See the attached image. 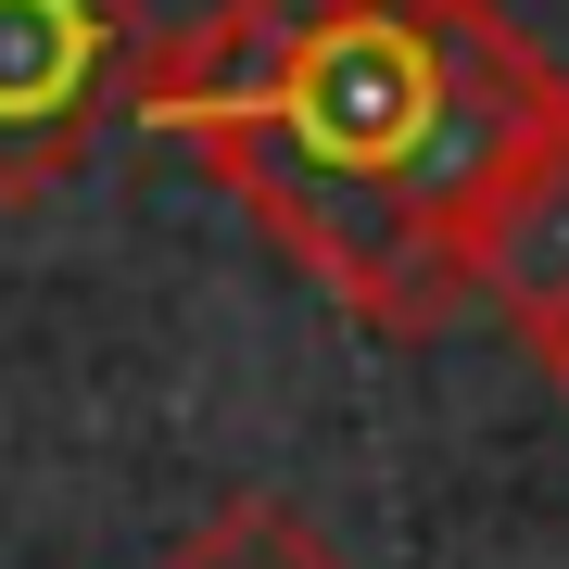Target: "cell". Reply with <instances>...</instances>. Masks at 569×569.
I'll return each mask as SVG.
<instances>
[{"instance_id": "obj_6", "label": "cell", "mask_w": 569, "mask_h": 569, "mask_svg": "<svg viewBox=\"0 0 569 569\" xmlns=\"http://www.w3.org/2000/svg\"><path fill=\"white\" fill-rule=\"evenodd\" d=\"M406 13H418V0H406Z\"/></svg>"}, {"instance_id": "obj_2", "label": "cell", "mask_w": 569, "mask_h": 569, "mask_svg": "<svg viewBox=\"0 0 569 569\" xmlns=\"http://www.w3.org/2000/svg\"><path fill=\"white\" fill-rule=\"evenodd\" d=\"M140 0H0V203H39L140 89Z\"/></svg>"}, {"instance_id": "obj_4", "label": "cell", "mask_w": 569, "mask_h": 569, "mask_svg": "<svg viewBox=\"0 0 569 569\" xmlns=\"http://www.w3.org/2000/svg\"><path fill=\"white\" fill-rule=\"evenodd\" d=\"M164 569H342V557H329V531H317V519L266 507V493H228V507L190 531Z\"/></svg>"}, {"instance_id": "obj_5", "label": "cell", "mask_w": 569, "mask_h": 569, "mask_svg": "<svg viewBox=\"0 0 569 569\" xmlns=\"http://www.w3.org/2000/svg\"><path fill=\"white\" fill-rule=\"evenodd\" d=\"M531 355H545V380L569 392V317H557V329H531Z\"/></svg>"}, {"instance_id": "obj_3", "label": "cell", "mask_w": 569, "mask_h": 569, "mask_svg": "<svg viewBox=\"0 0 569 569\" xmlns=\"http://www.w3.org/2000/svg\"><path fill=\"white\" fill-rule=\"evenodd\" d=\"M468 291L519 329L569 317V114L531 140V164L507 178V203L481 216V253H468Z\"/></svg>"}, {"instance_id": "obj_1", "label": "cell", "mask_w": 569, "mask_h": 569, "mask_svg": "<svg viewBox=\"0 0 569 569\" xmlns=\"http://www.w3.org/2000/svg\"><path fill=\"white\" fill-rule=\"evenodd\" d=\"M127 114L203 152L355 329L418 342L468 305L481 216L569 77L493 0H228L140 51Z\"/></svg>"}]
</instances>
